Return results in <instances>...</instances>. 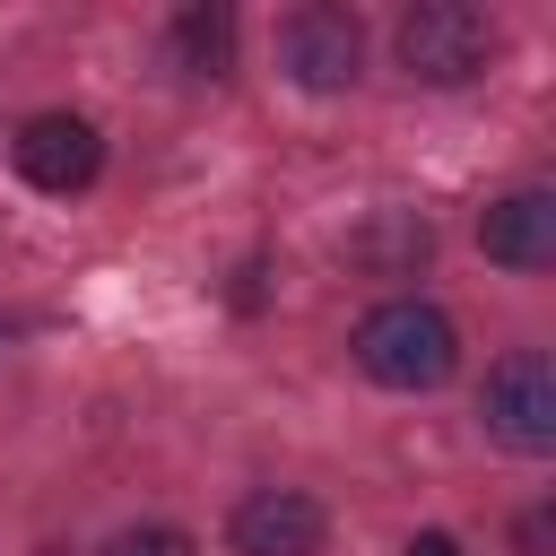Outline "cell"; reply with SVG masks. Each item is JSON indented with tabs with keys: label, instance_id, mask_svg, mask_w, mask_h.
<instances>
[{
	"label": "cell",
	"instance_id": "1",
	"mask_svg": "<svg viewBox=\"0 0 556 556\" xmlns=\"http://www.w3.org/2000/svg\"><path fill=\"white\" fill-rule=\"evenodd\" d=\"M356 365L382 382V391H434L452 382L460 365V330L443 304H417V295H391L356 321Z\"/></svg>",
	"mask_w": 556,
	"mask_h": 556
},
{
	"label": "cell",
	"instance_id": "2",
	"mask_svg": "<svg viewBox=\"0 0 556 556\" xmlns=\"http://www.w3.org/2000/svg\"><path fill=\"white\" fill-rule=\"evenodd\" d=\"M391 43H400V70H408V78H426V87H460V78L486 70V52H495V17L469 9V0H417V9L400 17Z\"/></svg>",
	"mask_w": 556,
	"mask_h": 556
},
{
	"label": "cell",
	"instance_id": "3",
	"mask_svg": "<svg viewBox=\"0 0 556 556\" xmlns=\"http://www.w3.org/2000/svg\"><path fill=\"white\" fill-rule=\"evenodd\" d=\"M478 417H486V434H495L504 452H521V460L556 452V365H547L539 348H513V356L486 374Z\"/></svg>",
	"mask_w": 556,
	"mask_h": 556
},
{
	"label": "cell",
	"instance_id": "4",
	"mask_svg": "<svg viewBox=\"0 0 556 556\" xmlns=\"http://www.w3.org/2000/svg\"><path fill=\"white\" fill-rule=\"evenodd\" d=\"M9 156H17V174H26L35 191H52V200H70V191H87V182L104 174V139H96L87 113H35V122L9 139Z\"/></svg>",
	"mask_w": 556,
	"mask_h": 556
},
{
	"label": "cell",
	"instance_id": "5",
	"mask_svg": "<svg viewBox=\"0 0 556 556\" xmlns=\"http://www.w3.org/2000/svg\"><path fill=\"white\" fill-rule=\"evenodd\" d=\"M226 539H235V556H321L330 513H321L304 486H252V495L235 504Z\"/></svg>",
	"mask_w": 556,
	"mask_h": 556
},
{
	"label": "cell",
	"instance_id": "6",
	"mask_svg": "<svg viewBox=\"0 0 556 556\" xmlns=\"http://www.w3.org/2000/svg\"><path fill=\"white\" fill-rule=\"evenodd\" d=\"M278 61H287L295 87L339 96V87L356 78V61H365V35H356L348 9H295V17L278 26Z\"/></svg>",
	"mask_w": 556,
	"mask_h": 556
},
{
	"label": "cell",
	"instance_id": "7",
	"mask_svg": "<svg viewBox=\"0 0 556 556\" xmlns=\"http://www.w3.org/2000/svg\"><path fill=\"white\" fill-rule=\"evenodd\" d=\"M478 243H486V261H504V269H547V261H556V191H504V200L478 217Z\"/></svg>",
	"mask_w": 556,
	"mask_h": 556
},
{
	"label": "cell",
	"instance_id": "8",
	"mask_svg": "<svg viewBox=\"0 0 556 556\" xmlns=\"http://www.w3.org/2000/svg\"><path fill=\"white\" fill-rule=\"evenodd\" d=\"M226 43H235V17H226V9H182V17H174V61H182L191 78H217V70H226Z\"/></svg>",
	"mask_w": 556,
	"mask_h": 556
},
{
	"label": "cell",
	"instance_id": "9",
	"mask_svg": "<svg viewBox=\"0 0 556 556\" xmlns=\"http://www.w3.org/2000/svg\"><path fill=\"white\" fill-rule=\"evenodd\" d=\"M96 556H191V539H182L174 521H130V530H113Z\"/></svg>",
	"mask_w": 556,
	"mask_h": 556
},
{
	"label": "cell",
	"instance_id": "10",
	"mask_svg": "<svg viewBox=\"0 0 556 556\" xmlns=\"http://www.w3.org/2000/svg\"><path fill=\"white\" fill-rule=\"evenodd\" d=\"M400 556H460V539H452V530H417Z\"/></svg>",
	"mask_w": 556,
	"mask_h": 556
}]
</instances>
